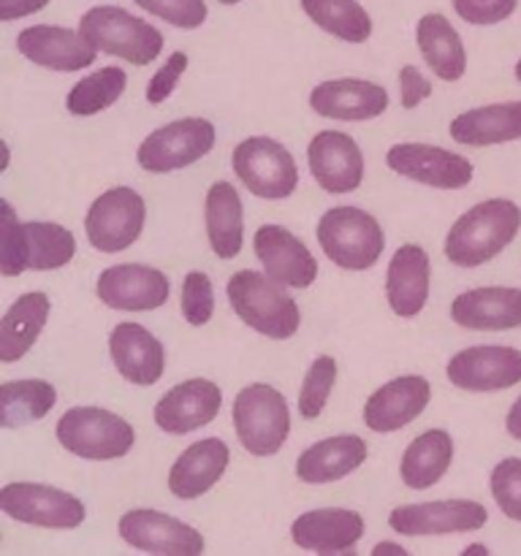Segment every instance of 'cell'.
I'll return each mask as SVG.
<instances>
[{"mask_svg": "<svg viewBox=\"0 0 521 556\" xmlns=\"http://www.w3.org/2000/svg\"><path fill=\"white\" fill-rule=\"evenodd\" d=\"M432 386L423 375H402L380 386L364 402V424L374 434H391L405 429L427 410Z\"/></svg>", "mask_w": 521, "mask_h": 556, "instance_id": "20", "label": "cell"}, {"mask_svg": "<svg viewBox=\"0 0 521 556\" xmlns=\"http://www.w3.org/2000/svg\"><path fill=\"white\" fill-rule=\"evenodd\" d=\"M450 320L470 331L521 329V288H470L450 302Z\"/></svg>", "mask_w": 521, "mask_h": 556, "instance_id": "23", "label": "cell"}, {"mask_svg": "<svg viewBox=\"0 0 521 556\" xmlns=\"http://www.w3.org/2000/svg\"><path fill=\"white\" fill-rule=\"evenodd\" d=\"M309 109L326 119L364 123L389 109V92L367 79H329L313 87Z\"/></svg>", "mask_w": 521, "mask_h": 556, "instance_id": "25", "label": "cell"}, {"mask_svg": "<svg viewBox=\"0 0 521 556\" xmlns=\"http://www.w3.org/2000/svg\"><path fill=\"white\" fill-rule=\"evenodd\" d=\"M223 407V391L220 386L212 383L206 378L185 380V383L174 386L166 394L157 400L155 405V427L161 432L174 434H190L195 429H204L220 416Z\"/></svg>", "mask_w": 521, "mask_h": 556, "instance_id": "17", "label": "cell"}, {"mask_svg": "<svg viewBox=\"0 0 521 556\" xmlns=\"http://www.w3.org/2000/svg\"><path fill=\"white\" fill-rule=\"evenodd\" d=\"M385 166L399 177L421 182L427 188L437 190H461L472 182V163L465 155L443 147L418 144V141H405L394 144L385 152Z\"/></svg>", "mask_w": 521, "mask_h": 556, "instance_id": "15", "label": "cell"}, {"mask_svg": "<svg viewBox=\"0 0 521 556\" xmlns=\"http://www.w3.org/2000/svg\"><path fill=\"white\" fill-rule=\"evenodd\" d=\"M0 510L11 521L41 530H79L87 508L79 497L49 483L14 481L0 489Z\"/></svg>", "mask_w": 521, "mask_h": 556, "instance_id": "9", "label": "cell"}, {"mask_svg": "<svg viewBox=\"0 0 521 556\" xmlns=\"http://www.w3.org/2000/svg\"><path fill=\"white\" fill-rule=\"evenodd\" d=\"M134 3L144 9L147 14L179 27V30H195L209 16L204 0H134Z\"/></svg>", "mask_w": 521, "mask_h": 556, "instance_id": "40", "label": "cell"}, {"mask_svg": "<svg viewBox=\"0 0 521 556\" xmlns=\"http://www.w3.org/2000/svg\"><path fill=\"white\" fill-rule=\"evenodd\" d=\"M450 5L467 25H499L513 14L519 0H450Z\"/></svg>", "mask_w": 521, "mask_h": 556, "instance_id": "41", "label": "cell"}, {"mask_svg": "<svg viewBox=\"0 0 521 556\" xmlns=\"http://www.w3.org/2000/svg\"><path fill=\"white\" fill-rule=\"evenodd\" d=\"M226 296L237 318L269 340H291L302 326L296 299L288 296L285 286L255 269L233 271Z\"/></svg>", "mask_w": 521, "mask_h": 556, "instance_id": "3", "label": "cell"}, {"mask_svg": "<svg viewBox=\"0 0 521 556\" xmlns=\"http://www.w3.org/2000/svg\"><path fill=\"white\" fill-rule=\"evenodd\" d=\"M454 465V438L445 429H427L402 454L399 478L412 492L432 489Z\"/></svg>", "mask_w": 521, "mask_h": 556, "instance_id": "31", "label": "cell"}, {"mask_svg": "<svg viewBox=\"0 0 521 556\" xmlns=\"http://www.w3.org/2000/svg\"><path fill=\"white\" fill-rule=\"evenodd\" d=\"M521 231V206L510 199H486L456 217L445 237V258L475 269L497 258Z\"/></svg>", "mask_w": 521, "mask_h": 556, "instance_id": "1", "label": "cell"}, {"mask_svg": "<svg viewBox=\"0 0 521 556\" xmlns=\"http://www.w3.org/2000/svg\"><path fill=\"white\" fill-rule=\"evenodd\" d=\"M217 3H223V5H237V3H242V0H217Z\"/></svg>", "mask_w": 521, "mask_h": 556, "instance_id": "49", "label": "cell"}, {"mask_svg": "<svg viewBox=\"0 0 521 556\" xmlns=\"http://www.w3.org/2000/svg\"><path fill=\"white\" fill-rule=\"evenodd\" d=\"M488 521V510L475 500H434V503L399 505L391 510L389 527L405 538L456 535L478 532Z\"/></svg>", "mask_w": 521, "mask_h": 556, "instance_id": "13", "label": "cell"}, {"mask_svg": "<svg viewBox=\"0 0 521 556\" xmlns=\"http://www.w3.org/2000/svg\"><path fill=\"white\" fill-rule=\"evenodd\" d=\"M52 302L43 291L22 293L3 315V331H0V362L14 364L30 353L36 340L41 337L49 320Z\"/></svg>", "mask_w": 521, "mask_h": 556, "instance_id": "33", "label": "cell"}, {"mask_svg": "<svg viewBox=\"0 0 521 556\" xmlns=\"http://www.w3.org/2000/svg\"><path fill=\"white\" fill-rule=\"evenodd\" d=\"M307 163L315 182L326 193H353L364 182V152L356 139L342 130H320L307 147Z\"/></svg>", "mask_w": 521, "mask_h": 556, "instance_id": "18", "label": "cell"}, {"mask_svg": "<svg viewBox=\"0 0 521 556\" xmlns=\"http://www.w3.org/2000/svg\"><path fill=\"white\" fill-rule=\"evenodd\" d=\"M185 71H188V54L174 52L171 58H168L166 63L155 71V74H152V79L147 81V101H150L152 106L168 101V96L177 90V85H179V79H182Z\"/></svg>", "mask_w": 521, "mask_h": 556, "instance_id": "42", "label": "cell"}, {"mask_svg": "<svg viewBox=\"0 0 521 556\" xmlns=\"http://www.w3.org/2000/svg\"><path fill=\"white\" fill-rule=\"evenodd\" d=\"M96 293L101 304L119 313L161 309L171 296V282L161 269L147 264H117L98 275Z\"/></svg>", "mask_w": 521, "mask_h": 556, "instance_id": "16", "label": "cell"}, {"mask_svg": "<svg viewBox=\"0 0 521 556\" xmlns=\"http://www.w3.org/2000/svg\"><path fill=\"white\" fill-rule=\"evenodd\" d=\"M125 87H128V74L117 65H106V68L92 71L71 87L65 109L74 117H92V114H101L103 109L114 106L123 98Z\"/></svg>", "mask_w": 521, "mask_h": 556, "instance_id": "36", "label": "cell"}, {"mask_svg": "<svg viewBox=\"0 0 521 556\" xmlns=\"http://www.w3.org/2000/svg\"><path fill=\"white\" fill-rule=\"evenodd\" d=\"M3 248H0V269L5 277L22 271H54L74 261L76 239L65 226L52 220H16L11 201H3Z\"/></svg>", "mask_w": 521, "mask_h": 556, "instance_id": "2", "label": "cell"}, {"mask_svg": "<svg viewBox=\"0 0 521 556\" xmlns=\"http://www.w3.org/2000/svg\"><path fill=\"white\" fill-rule=\"evenodd\" d=\"M49 3H52V0H0V20H22V16L38 14V11L47 9Z\"/></svg>", "mask_w": 521, "mask_h": 556, "instance_id": "44", "label": "cell"}, {"mask_svg": "<svg viewBox=\"0 0 521 556\" xmlns=\"http://www.w3.org/2000/svg\"><path fill=\"white\" fill-rule=\"evenodd\" d=\"M432 288V264L421 244H402L385 269V299L391 313L399 318H416L423 313Z\"/></svg>", "mask_w": 521, "mask_h": 556, "instance_id": "26", "label": "cell"}, {"mask_svg": "<svg viewBox=\"0 0 521 556\" xmlns=\"http://www.w3.org/2000/svg\"><path fill=\"white\" fill-rule=\"evenodd\" d=\"M109 353H112V362L123 380H128L130 386H141V389L155 386L166 369L163 342L134 320H123L114 326L109 334Z\"/></svg>", "mask_w": 521, "mask_h": 556, "instance_id": "24", "label": "cell"}, {"mask_svg": "<svg viewBox=\"0 0 521 556\" xmlns=\"http://www.w3.org/2000/svg\"><path fill=\"white\" fill-rule=\"evenodd\" d=\"M217 130L204 117H182L152 130L136 150V161L150 174H168L199 163L212 152Z\"/></svg>", "mask_w": 521, "mask_h": 556, "instance_id": "10", "label": "cell"}, {"mask_svg": "<svg viewBox=\"0 0 521 556\" xmlns=\"http://www.w3.org/2000/svg\"><path fill=\"white\" fill-rule=\"evenodd\" d=\"M320 250L334 266L345 271H367L385 250V233L378 217L358 206H331L315 228Z\"/></svg>", "mask_w": 521, "mask_h": 556, "instance_id": "4", "label": "cell"}, {"mask_svg": "<svg viewBox=\"0 0 521 556\" xmlns=\"http://www.w3.org/2000/svg\"><path fill=\"white\" fill-rule=\"evenodd\" d=\"M79 30L98 52L130 65H150L163 52V33L119 5H92L81 14Z\"/></svg>", "mask_w": 521, "mask_h": 556, "instance_id": "6", "label": "cell"}, {"mask_svg": "<svg viewBox=\"0 0 521 556\" xmlns=\"http://www.w3.org/2000/svg\"><path fill=\"white\" fill-rule=\"evenodd\" d=\"M204 226L209 248L217 258L231 261L242 253L244 244V206L239 190L220 179L206 190Z\"/></svg>", "mask_w": 521, "mask_h": 556, "instance_id": "30", "label": "cell"}, {"mask_svg": "<svg viewBox=\"0 0 521 556\" xmlns=\"http://www.w3.org/2000/svg\"><path fill=\"white\" fill-rule=\"evenodd\" d=\"M465 554H488V548L481 546V543H472V546L465 548Z\"/></svg>", "mask_w": 521, "mask_h": 556, "instance_id": "47", "label": "cell"}, {"mask_svg": "<svg viewBox=\"0 0 521 556\" xmlns=\"http://www.w3.org/2000/svg\"><path fill=\"white\" fill-rule=\"evenodd\" d=\"M117 532L125 546L147 554L199 556L206 548L204 535L195 527L150 508H136L119 516Z\"/></svg>", "mask_w": 521, "mask_h": 556, "instance_id": "12", "label": "cell"}, {"mask_svg": "<svg viewBox=\"0 0 521 556\" xmlns=\"http://www.w3.org/2000/svg\"><path fill=\"white\" fill-rule=\"evenodd\" d=\"M304 14L329 36L347 43H364L372 36V16L358 0H298Z\"/></svg>", "mask_w": 521, "mask_h": 556, "instance_id": "35", "label": "cell"}, {"mask_svg": "<svg viewBox=\"0 0 521 556\" xmlns=\"http://www.w3.org/2000/svg\"><path fill=\"white\" fill-rule=\"evenodd\" d=\"M54 438L68 454L87 462L123 459L136 445V429L103 407H71L60 416Z\"/></svg>", "mask_w": 521, "mask_h": 556, "instance_id": "7", "label": "cell"}, {"mask_svg": "<svg viewBox=\"0 0 521 556\" xmlns=\"http://www.w3.org/2000/svg\"><path fill=\"white\" fill-rule=\"evenodd\" d=\"M432 81L421 74V68L416 65H402L399 71V98L405 109H416L418 103L427 101L432 96Z\"/></svg>", "mask_w": 521, "mask_h": 556, "instance_id": "43", "label": "cell"}, {"mask_svg": "<svg viewBox=\"0 0 521 556\" xmlns=\"http://www.w3.org/2000/svg\"><path fill=\"white\" fill-rule=\"evenodd\" d=\"M231 421L239 445L258 459L280 454L291 438V410L275 386H244L231 405Z\"/></svg>", "mask_w": 521, "mask_h": 556, "instance_id": "5", "label": "cell"}, {"mask_svg": "<svg viewBox=\"0 0 521 556\" xmlns=\"http://www.w3.org/2000/svg\"><path fill=\"white\" fill-rule=\"evenodd\" d=\"M369 445L358 434H334L304 448L296 459V478L309 486L342 481L367 462Z\"/></svg>", "mask_w": 521, "mask_h": 556, "instance_id": "28", "label": "cell"}, {"mask_svg": "<svg viewBox=\"0 0 521 556\" xmlns=\"http://www.w3.org/2000/svg\"><path fill=\"white\" fill-rule=\"evenodd\" d=\"M416 43L429 71L443 81H459L467 71V49L461 36L443 14H423L416 25Z\"/></svg>", "mask_w": 521, "mask_h": 556, "instance_id": "32", "label": "cell"}, {"mask_svg": "<svg viewBox=\"0 0 521 556\" xmlns=\"http://www.w3.org/2000/svg\"><path fill=\"white\" fill-rule=\"evenodd\" d=\"M228 462H231V448L226 445V440H195L174 459L171 470H168V492L177 500L204 497L226 476Z\"/></svg>", "mask_w": 521, "mask_h": 556, "instance_id": "27", "label": "cell"}, {"mask_svg": "<svg viewBox=\"0 0 521 556\" xmlns=\"http://www.w3.org/2000/svg\"><path fill=\"white\" fill-rule=\"evenodd\" d=\"M182 318L190 326H206L215 315V288L206 271H188L182 280Z\"/></svg>", "mask_w": 521, "mask_h": 556, "instance_id": "39", "label": "cell"}, {"mask_svg": "<svg viewBox=\"0 0 521 556\" xmlns=\"http://www.w3.org/2000/svg\"><path fill=\"white\" fill-rule=\"evenodd\" d=\"M505 432L521 443V396L510 405L508 416H505Z\"/></svg>", "mask_w": 521, "mask_h": 556, "instance_id": "45", "label": "cell"}, {"mask_svg": "<svg viewBox=\"0 0 521 556\" xmlns=\"http://www.w3.org/2000/svg\"><path fill=\"white\" fill-rule=\"evenodd\" d=\"M456 144L494 147L521 139V101L488 103L456 114L448 125Z\"/></svg>", "mask_w": 521, "mask_h": 556, "instance_id": "29", "label": "cell"}, {"mask_svg": "<svg viewBox=\"0 0 521 556\" xmlns=\"http://www.w3.org/2000/svg\"><path fill=\"white\" fill-rule=\"evenodd\" d=\"M231 168L253 195L282 201L298 188V166L291 150L271 136H250L231 152Z\"/></svg>", "mask_w": 521, "mask_h": 556, "instance_id": "8", "label": "cell"}, {"mask_svg": "<svg viewBox=\"0 0 521 556\" xmlns=\"http://www.w3.org/2000/svg\"><path fill=\"white\" fill-rule=\"evenodd\" d=\"M450 383L470 394H494L521 383V351L508 345H475L450 356Z\"/></svg>", "mask_w": 521, "mask_h": 556, "instance_id": "14", "label": "cell"}, {"mask_svg": "<svg viewBox=\"0 0 521 556\" xmlns=\"http://www.w3.org/2000/svg\"><path fill=\"white\" fill-rule=\"evenodd\" d=\"M147 223V204L134 188H109L98 195L85 215L87 242L98 253H123L141 237Z\"/></svg>", "mask_w": 521, "mask_h": 556, "instance_id": "11", "label": "cell"}, {"mask_svg": "<svg viewBox=\"0 0 521 556\" xmlns=\"http://www.w3.org/2000/svg\"><path fill=\"white\" fill-rule=\"evenodd\" d=\"M364 538L361 514L347 508H315L293 519L291 541L304 552L320 556L356 554Z\"/></svg>", "mask_w": 521, "mask_h": 556, "instance_id": "22", "label": "cell"}, {"mask_svg": "<svg viewBox=\"0 0 521 556\" xmlns=\"http://www.w3.org/2000/svg\"><path fill=\"white\" fill-rule=\"evenodd\" d=\"M16 49L25 60L41 68L76 74L96 63L98 49L81 36V30H71L63 25H30L16 36Z\"/></svg>", "mask_w": 521, "mask_h": 556, "instance_id": "19", "label": "cell"}, {"mask_svg": "<svg viewBox=\"0 0 521 556\" xmlns=\"http://www.w3.org/2000/svg\"><path fill=\"white\" fill-rule=\"evenodd\" d=\"M58 405V391L47 380H9L0 389V421L5 429H20L47 418Z\"/></svg>", "mask_w": 521, "mask_h": 556, "instance_id": "34", "label": "cell"}, {"mask_svg": "<svg viewBox=\"0 0 521 556\" xmlns=\"http://www.w3.org/2000/svg\"><path fill=\"white\" fill-rule=\"evenodd\" d=\"M513 74H516V81H519V85H521V58L516 60V65H513Z\"/></svg>", "mask_w": 521, "mask_h": 556, "instance_id": "48", "label": "cell"}, {"mask_svg": "<svg viewBox=\"0 0 521 556\" xmlns=\"http://www.w3.org/2000/svg\"><path fill=\"white\" fill-rule=\"evenodd\" d=\"M253 253L266 275L285 288H309L318 277V261L307 244L275 223H266L255 231Z\"/></svg>", "mask_w": 521, "mask_h": 556, "instance_id": "21", "label": "cell"}, {"mask_svg": "<svg viewBox=\"0 0 521 556\" xmlns=\"http://www.w3.org/2000/svg\"><path fill=\"white\" fill-rule=\"evenodd\" d=\"M488 489L497 503L499 514L510 521L521 525V459L519 456H508V459L497 462L488 478Z\"/></svg>", "mask_w": 521, "mask_h": 556, "instance_id": "38", "label": "cell"}, {"mask_svg": "<svg viewBox=\"0 0 521 556\" xmlns=\"http://www.w3.org/2000/svg\"><path fill=\"white\" fill-rule=\"evenodd\" d=\"M372 554H374V556H380V554H399V556H407V548L399 546V543L385 541V543H378V546L372 548Z\"/></svg>", "mask_w": 521, "mask_h": 556, "instance_id": "46", "label": "cell"}, {"mask_svg": "<svg viewBox=\"0 0 521 556\" xmlns=\"http://www.w3.org/2000/svg\"><path fill=\"white\" fill-rule=\"evenodd\" d=\"M336 383V362L331 356H318L309 364L307 375L302 380V389H298V413L307 421L320 418V413L326 410V402H329L331 391Z\"/></svg>", "mask_w": 521, "mask_h": 556, "instance_id": "37", "label": "cell"}]
</instances>
